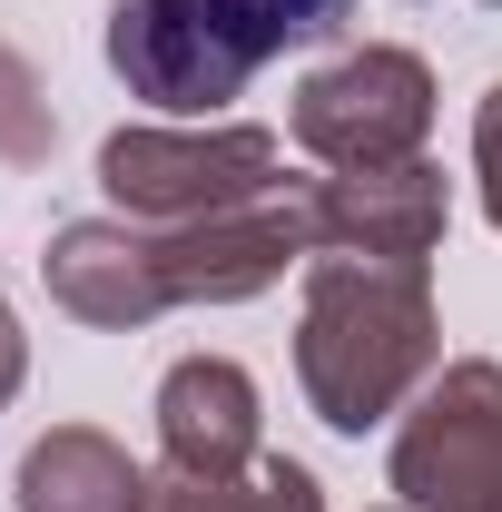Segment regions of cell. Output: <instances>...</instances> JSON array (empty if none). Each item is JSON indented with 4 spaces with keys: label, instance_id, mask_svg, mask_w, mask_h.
<instances>
[{
    "label": "cell",
    "instance_id": "6da1fadb",
    "mask_svg": "<svg viewBox=\"0 0 502 512\" xmlns=\"http://www.w3.org/2000/svg\"><path fill=\"white\" fill-rule=\"evenodd\" d=\"M443 365V316L424 266L384 256H306V316H296V384L335 434H375L414 404Z\"/></svg>",
    "mask_w": 502,
    "mask_h": 512
},
{
    "label": "cell",
    "instance_id": "7a4b0ae2",
    "mask_svg": "<svg viewBox=\"0 0 502 512\" xmlns=\"http://www.w3.org/2000/svg\"><path fill=\"white\" fill-rule=\"evenodd\" d=\"M345 20H355V0H119L109 10V69L128 79V99L207 119L266 60L335 40Z\"/></svg>",
    "mask_w": 502,
    "mask_h": 512
},
{
    "label": "cell",
    "instance_id": "3957f363",
    "mask_svg": "<svg viewBox=\"0 0 502 512\" xmlns=\"http://www.w3.org/2000/svg\"><path fill=\"white\" fill-rule=\"evenodd\" d=\"M99 188L138 227H197L286 188V138L276 128H119L99 148Z\"/></svg>",
    "mask_w": 502,
    "mask_h": 512
},
{
    "label": "cell",
    "instance_id": "277c9868",
    "mask_svg": "<svg viewBox=\"0 0 502 512\" xmlns=\"http://www.w3.org/2000/svg\"><path fill=\"white\" fill-rule=\"evenodd\" d=\"M286 128L315 168H404L434 128V69L414 50H345L296 89Z\"/></svg>",
    "mask_w": 502,
    "mask_h": 512
},
{
    "label": "cell",
    "instance_id": "5b68a950",
    "mask_svg": "<svg viewBox=\"0 0 502 512\" xmlns=\"http://www.w3.org/2000/svg\"><path fill=\"white\" fill-rule=\"evenodd\" d=\"M394 493L414 512H502V365L463 355L443 365L404 434H394Z\"/></svg>",
    "mask_w": 502,
    "mask_h": 512
},
{
    "label": "cell",
    "instance_id": "8992f818",
    "mask_svg": "<svg viewBox=\"0 0 502 512\" xmlns=\"http://www.w3.org/2000/svg\"><path fill=\"white\" fill-rule=\"evenodd\" d=\"M306 256H315V217L306 197L276 188L256 207L197 217V227H148V286H158V306H247Z\"/></svg>",
    "mask_w": 502,
    "mask_h": 512
},
{
    "label": "cell",
    "instance_id": "52a82bcc",
    "mask_svg": "<svg viewBox=\"0 0 502 512\" xmlns=\"http://www.w3.org/2000/svg\"><path fill=\"white\" fill-rule=\"evenodd\" d=\"M315 217V256H384V266H424L443 247V168L434 158H404V168H335L306 188Z\"/></svg>",
    "mask_w": 502,
    "mask_h": 512
},
{
    "label": "cell",
    "instance_id": "ba28073f",
    "mask_svg": "<svg viewBox=\"0 0 502 512\" xmlns=\"http://www.w3.org/2000/svg\"><path fill=\"white\" fill-rule=\"evenodd\" d=\"M158 444H168V473H207V483L256 473V375L237 355L168 365V384H158Z\"/></svg>",
    "mask_w": 502,
    "mask_h": 512
},
{
    "label": "cell",
    "instance_id": "9c48e42d",
    "mask_svg": "<svg viewBox=\"0 0 502 512\" xmlns=\"http://www.w3.org/2000/svg\"><path fill=\"white\" fill-rule=\"evenodd\" d=\"M40 276H50V306L79 325H109V335H138V325H158V286H148V227H128V217H79L50 237L40 256Z\"/></svg>",
    "mask_w": 502,
    "mask_h": 512
},
{
    "label": "cell",
    "instance_id": "30bf717a",
    "mask_svg": "<svg viewBox=\"0 0 502 512\" xmlns=\"http://www.w3.org/2000/svg\"><path fill=\"white\" fill-rule=\"evenodd\" d=\"M20 512H148V473L128 463V444H109L99 424H50L20 453Z\"/></svg>",
    "mask_w": 502,
    "mask_h": 512
},
{
    "label": "cell",
    "instance_id": "8fae6325",
    "mask_svg": "<svg viewBox=\"0 0 502 512\" xmlns=\"http://www.w3.org/2000/svg\"><path fill=\"white\" fill-rule=\"evenodd\" d=\"M148 512H325V493L296 453H256V473H237V483H207V473L148 483Z\"/></svg>",
    "mask_w": 502,
    "mask_h": 512
},
{
    "label": "cell",
    "instance_id": "7c38bea8",
    "mask_svg": "<svg viewBox=\"0 0 502 512\" xmlns=\"http://www.w3.org/2000/svg\"><path fill=\"white\" fill-rule=\"evenodd\" d=\"M60 148V109H50V89H40V69L10 50V30H0V158L10 168H40Z\"/></svg>",
    "mask_w": 502,
    "mask_h": 512
},
{
    "label": "cell",
    "instance_id": "4fadbf2b",
    "mask_svg": "<svg viewBox=\"0 0 502 512\" xmlns=\"http://www.w3.org/2000/svg\"><path fill=\"white\" fill-rule=\"evenodd\" d=\"M473 178H483V217L502 227V79L483 89V109H473Z\"/></svg>",
    "mask_w": 502,
    "mask_h": 512
},
{
    "label": "cell",
    "instance_id": "5bb4252c",
    "mask_svg": "<svg viewBox=\"0 0 502 512\" xmlns=\"http://www.w3.org/2000/svg\"><path fill=\"white\" fill-rule=\"evenodd\" d=\"M20 375H30V335H20V316L0 306V404L20 394Z\"/></svg>",
    "mask_w": 502,
    "mask_h": 512
},
{
    "label": "cell",
    "instance_id": "9a60e30c",
    "mask_svg": "<svg viewBox=\"0 0 502 512\" xmlns=\"http://www.w3.org/2000/svg\"><path fill=\"white\" fill-rule=\"evenodd\" d=\"M384 512H414V503H384Z\"/></svg>",
    "mask_w": 502,
    "mask_h": 512
},
{
    "label": "cell",
    "instance_id": "2e32d148",
    "mask_svg": "<svg viewBox=\"0 0 502 512\" xmlns=\"http://www.w3.org/2000/svg\"><path fill=\"white\" fill-rule=\"evenodd\" d=\"M483 10H502V0H483Z\"/></svg>",
    "mask_w": 502,
    "mask_h": 512
}]
</instances>
